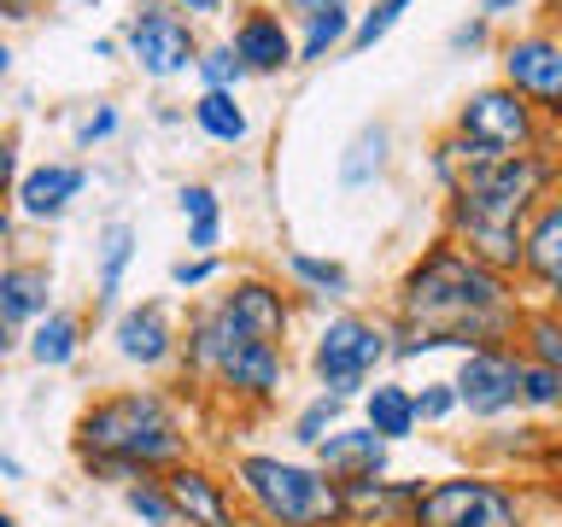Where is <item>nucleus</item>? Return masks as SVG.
I'll use <instances>...</instances> for the list:
<instances>
[{
    "label": "nucleus",
    "mask_w": 562,
    "mask_h": 527,
    "mask_svg": "<svg viewBox=\"0 0 562 527\" xmlns=\"http://www.w3.org/2000/svg\"><path fill=\"white\" fill-rule=\"evenodd\" d=\"M521 281L469 258L457 240H428L393 281V363L428 358V351H481L516 346L521 334Z\"/></svg>",
    "instance_id": "f257e3e1"
},
{
    "label": "nucleus",
    "mask_w": 562,
    "mask_h": 527,
    "mask_svg": "<svg viewBox=\"0 0 562 527\" xmlns=\"http://www.w3.org/2000/svg\"><path fill=\"white\" fill-rule=\"evenodd\" d=\"M562 182V153L533 147L509 158H481L463 165V176L446 188V240H457L469 258L492 264V270L516 276L521 270V223L533 205Z\"/></svg>",
    "instance_id": "f03ea898"
},
{
    "label": "nucleus",
    "mask_w": 562,
    "mask_h": 527,
    "mask_svg": "<svg viewBox=\"0 0 562 527\" xmlns=\"http://www.w3.org/2000/svg\"><path fill=\"white\" fill-rule=\"evenodd\" d=\"M70 446H77L82 474L130 486V481H147V474L188 463L193 434L170 393H158V386H117V393H100L82 404Z\"/></svg>",
    "instance_id": "7ed1b4c3"
},
{
    "label": "nucleus",
    "mask_w": 562,
    "mask_h": 527,
    "mask_svg": "<svg viewBox=\"0 0 562 527\" xmlns=\"http://www.w3.org/2000/svg\"><path fill=\"white\" fill-rule=\"evenodd\" d=\"M223 474L235 486L240 516L258 527H346V486L316 469V457L235 451Z\"/></svg>",
    "instance_id": "20e7f679"
},
{
    "label": "nucleus",
    "mask_w": 562,
    "mask_h": 527,
    "mask_svg": "<svg viewBox=\"0 0 562 527\" xmlns=\"http://www.w3.org/2000/svg\"><path fill=\"white\" fill-rule=\"evenodd\" d=\"M193 381L217 386L228 404H246V411H270L281 399V386H288V346H270V340H252V334H240L228 316L217 311V299H205V305H193L188 328H182V358Z\"/></svg>",
    "instance_id": "39448f33"
},
{
    "label": "nucleus",
    "mask_w": 562,
    "mask_h": 527,
    "mask_svg": "<svg viewBox=\"0 0 562 527\" xmlns=\"http://www.w3.org/2000/svg\"><path fill=\"white\" fill-rule=\"evenodd\" d=\"M446 141H451L457 165H481V158H509V153L551 147V123H544L516 88L481 82V88H469V94L457 100Z\"/></svg>",
    "instance_id": "423d86ee"
},
{
    "label": "nucleus",
    "mask_w": 562,
    "mask_h": 527,
    "mask_svg": "<svg viewBox=\"0 0 562 527\" xmlns=\"http://www.w3.org/2000/svg\"><path fill=\"white\" fill-rule=\"evenodd\" d=\"M381 363H393V323L363 316V311H334L328 323L311 334V351H305L316 393H334L346 404L369 393V381L381 375Z\"/></svg>",
    "instance_id": "0eeeda50"
},
{
    "label": "nucleus",
    "mask_w": 562,
    "mask_h": 527,
    "mask_svg": "<svg viewBox=\"0 0 562 527\" xmlns=\"http://www.w3.org/2000/svg\"><path fill=\"white\" fill-rule=\"evenodd\" d=\"M404 527H527V504L498 474H439L416 486Z\"/></svg>",
    "instance_id": "6e6552de"
},
{
    "label": "nucleus",
    "mask_w": 562,
    "mask_h": 527,
    "mask_svg": "<svg viewBox=\"0 0 562 527\" xmlns=\"http://www.w3.org/2000/svg\"><path fill=\"white\" fill-rule=\"evenodd\" d=\"M117 42H123V59H130L147 82H176V77H188L193 59H200V24L182 12H170V7H158V0H147V7H135L130 18H123V30H117Z\"/></svg>",
    "instance_id": "1a4fd4ad"
},
{
    "label": "nucleus",
    "mask_w": 562,
    "mask_h": 527,
    "mask_svg": "<svg viewBox=\"0 0 562 527\" xmlns=\"http://www.w3.org/2000/svg\"><path fill=\"white\" fill-rule=\"evenodd\" d=\"M498 82L533 105L551 123H562V35L551 24H527L498 42Z\"/></svg>",
    "instance_id": "9d476101"
},
{
    "label": "nucleus",
    "mask_w": 562,
    "mask_h": 527,
    "mask_svg": "<svg viewBox=\"0 0 562 527\" xmlns=\"http://www.w3.org/2000/svg\"><path fill=\"white\" fill-rule=\"evenodd\" d=\"M521 369L527 351L521 346H481L457 358V411H469L474 422H498L509 411H521Z\"/></svg>",
    "instance_id": "9b49d317"
},
{
    "label": "nucleus",
    "mask_w": 562,
    "mask_h": 527,
    "mask_svg": "<svg viewBox=\"0 0 562 527\" xmlns=\"http://www.w3.org/2000/svg\"><path fill=\"white\" fill-rule=\"evenodd\" d=\"M211 299H217V311H223L240 334H252V340H270V346H288V340H293L299 293L281 288V276L240 270L235 281H228V293H211Z\"/></svg>",
    "instance_id": "f8f14e48"
},
{
    "label": "nucleus",
    "mask_w": 562,
    "mask_h": 527,
    "mask_svg": "<svg viewBox=\"0 0 562 527\" xmlns=\"http://www.w3.org/2000/svg\"><path fill=\"white\" fill-rule=\"evenodd\" d=\"M112 351L117 363L130 369H170L176 358H182V323L170 316L165 299H135V305H123L112 316Z\"/></svg>",
    "instance_id": "ddd939ff"
},
{
    "label": "nucleus",
    "mask_w": 562,
    "mask_h": 527,
    "mask_svg": "<svg viewBox=\"0 0 562 527\" xmlns=\"http://www.w3.org/2000/svg\"><path fill=\"white\" fill-rule=\"evenodd\" d=\"M228 47H235V59L246 65V77H288L299 70V42H293V24L281 18V7H235V24H228Z\"/></svg>",
    "instance_id": "4468645a"
},
{
    "label": "nucleus",
    "mask_w": 562,
    "mask_h": 527,
    "mask_svg": "<svg viewBox=\"0 0 562 527\" xmlns=\"http://www.w3.org/2000/svg\"><path fill=\"white\" fill-rule=\"evenodd\" d=\"M176 504V527H240V504H235V486H228L223 469L200 463V457H188V463H176L158 474Z\"/></svg>",
    "instance_id": "2eb2a0df"
},
{
    "label": "nucleus",
    "mask_w": 562,
    "mask_h": 527,
    "mask_svg": "<svg viewBox=\"0 0 562 527\" xmlns=\"http://www.w3.org/2000/svg\"><path fill=\"white\" fill-rule=\"evenodd\" d=\"M82 188H88L82 158H42V165H30L24 176H18L12 205H18L24 223H59L65 211L82 200Z\"/></svg>",
    "instance_id": "dca6fc26"
},
{
    "label": "nucleus",
    "mask_w": 562,
    "mask_h": 527,
    "mask_svg": "<svg viewBox=\"0 0 562 527\" xmlns=\"http://www.w3.org/2000/svg\"><path fill=\"white\" fill-rule=\"evenodd\" d=\"M521 288L533 293H551L562 288V182L533 205V217L521 223V270H516Z\"/></svg>",
    "instance_id": "f3484780"
},
{
    "label": "nucleus",
    "mask_w": 562,
    "mask_h": 527,
    "mask_svg": "<svg viewBox=\"0 0 562 527\" xmlns=\"http://www.w3.org/2000/svg\"><path fill=\"white\" fill-rule=\"evenodd\" d=\"M311 457H316V469H328L340 486H351V481H375V474L393 469V446H386V439L369 428V422H340V428H334Z\"/></svg>",
    "instance_id": "a211bd4d"
},
{
    "label": "nucleus",
    "mask_w": 562,
    "mask_h": 527,
    "mask_svg": "<svg viewBox=\"0 0 562 527\" xmlns=\"http://www.w3.org/2000/svg\"><path fill=\"white\" fill-rule=\"evenodd\" d=\"M386 165H393V123L363 117L358 130L346 135L340 158H334V182H340V193H363L386 176Z\"/></svg>",
    "instance_id": "6ab92c4d"
},
{
    "label": "nucleus",
    "mask_w": 562,
    "mask_h": 527,
    "mask_svg": "<svg viewBox=\"0 0 562 527\" xmlns=\"http://www.w3.org/2000/svg\"><path fill=\"white\" fill-rule=\"evenodd\" d=\"M53 311V270L42 258H12L0 264V316L12 328H30Z\"/></svg>",
    "instance_id": "aec40b11"
},
{
    "label": "nucleus",
    "mask_w": 562,
    "mask_h": 527,
    "mask_svg": "<svg viewBox=\"0 0 562 527\" xmlns=\"http://www.w3.org/2000/svg\"><path fill=\"white\" fill-rule=\"evenodd\" d=\"M416 486L422 481H351L346 486V527H404L411 522V504H416Z\"/></svg>",
    "instance_id": "412c9836"
},
{
    "label": "nucleus",
    "mask_w": 562,
    "mask_h": 527,
    "mask_svg": "<svg viewBox=\"0 0 562 527\" xmlns=\"http://www.w3.org/2000/svg\"><path fill=\"white\" fill-rule=\"evenodd\" d=\"M82 346H88V323L82 311H65V305H53L42 323L24 328V351L35 369H70L82 358Z\"/></svg>",
    "instance_id": "4be33fe9"
},
{
    "label": "nucleus",
    "mask_w": 562,
    "mask_h": 527,
    "mask_svg": "<svg viewBox=\"0 0 562 527\" xmlns=\"http://www.w3.org/2000/svg\"><path fill=\"white\" fill-rule=\"evenodd\" d=\"M188 123L211 141V147H240V141L252 135V112H246L240 94H228V88H200V94L188 100Z\"/></svg>",
    "instance_id": "5701e85b"
},
{
    "label": "nucleus",
    "mask_w": 562,
    "mask_h": 527,
    "mask_svg": "<svg viewBox=\"0 0 562 527\" xmlns=\"http://www.w3.org/2000/svg\"><path fill=\"white\" fill-rule=\"evenodd\" d=\"M135 246H140L135 223L112 217V223L100 228V240H94V305H100V311L117 305L123 276H130V264H135Z\"/></svg>",
    "instance_id": "b1692460"
},
{
    "label": "nucleus",
    "mask_w": 562,
    "mask_h": 527,
    "mask_svg": "<svg viewBox=\"0 0 562 527\" xmlns=\"http://www.w3.org/2000/svg\"><path fill=\"white\" fill-rule=\"evenodd\" d=\"M176 211L188 223V253L211 258L223 246V228H228V211H223V193L211 182H182L176 188Z\"/></svg>",
    "instance_id": "393cba45"
},
{
    "label": "nucleus",
    "mask_w": 562,
    "mask_h": 527,
    "mask_svg": "<svg viewBox=\"0 0 562 527\" xmlns=\"http://www.w3.org/2000/svg\"><path fill=\"white\" fill-rule=\"evenodd\" d=\"M358 404H363V422L386 439V446H398V439H411L422 428V422H416V399H411V386H404V381L375 375Z\"/></svg>",
    "instance_id": "a878e982"
},
{
    "label": "nucleus",
    "mask_w": 562,
    "mask_h": 527,
    "mask_svg": "<svg viewBox=\"0 0 562 527\" xmlns=\"http://www.w3.org/2000/svg\"><path fill=\"white\" fill-rule=\"evenodd\" d=\"M281 276L299 299H346L351 293V270L340 258H323V253H305V246H288L281 253Z\"/></svg>",
    "instance_id": "bb28decb"
},
{
    "label": "nucleus",
    "mask_w": 562,
    "mask_h": 527,
    "mask_svg": "<svg viewBox=\"0 0 562 527\" xmlns=\"http://www.w3.org/2000/svg\"><path fill=\"white\" fill-rule=\"evenodd\" d=\"M351 18H358V7H351V0H340V7H323V12H311V18H299V24H293L299 65H328L334 53H346V42H351Z\"/></svg>",
    "instance_id": "cd10ccee"
},
{
    "label": "nucleus",
    "mask_w": 562,
    "mask_h": 527,
    "mask_svg": "<svg viewBox=\"0 0 562 527\" xmlns=\"http://www.w3.org/2000/svg\"><path fill=\"white\" fill-rule=\"evenodd\" d=\"M346 422V399H334V393H316V399H305L293 411V422H288V434H293V446H305V451H316L323 439L334 434Z\"/></svg>",
    "instance_id": "c85d7f7f"
},
{
    "label": "nucleus",
    "mask_w": 562,
    "mask_h": 527,
    "mask_svg": "<svg viewBox=\"0 0 562 527\" xmlns=\"http://www.w3.org/2000/svg\"><path fill=\"white\" fill-rule=\"evenodd\" d=\"M516 346L527 351V358L551 363L557 375H562V316H557V311H544V305H527V316H521V334H516Z\"/></svg>",
    "instance_id": "c756f323"
},
{
    "label": "nucleus",
    "mask_w": 562,
    "mask_h": 527,
    "mask_svg": "<svg viewBox=\"0 0 562 527\" xmlns=\"http://www.w3.org/2000/svg\"><path fill=\"white\" fill-rule=\"evenodd\" d=\"M416 0H369V7L351 18V42H346V53H369V47H381L386 35L398 30V18L411 12Z\"/></svg>",
    "instance_id": "7c9ffc66"
},
{
    "label": "nucleus",
    "mask_w": 562,
    "mask_h": 527,
    "mask_svg": "<svg viewBox=\"0 0 562 527\" xmlns=\"http://www.w3.org/2000/svg\"><path fill=\"white\" fill-rule=\"evenodd\" d=\"M193 77H200V88H228V94H240V82H252V77H246V65L235 59V47H228V35H223V42H205V47H200Z\"/></svg>",
    "instance_id": "2f4dec72"
},
{
    "label": "nucleus",
    "mask_w": 562,
    "mask_h": 527,
    "mask_svg": "<svg viewBox=\"0 0 562 527\" xmlns=\"http://www.w3.org/2000/svg\"><path fill=\"white\" fill-rule=\"evenodd\" d=\"M123 509L140 522V527H176V504L158 474H147V481H130L123 486Z\"/></svg>",
    "instance_id": "473e14b6"
},
{
    "label": "nucleus",
    "mask_w": 562,
    "mask_h": 527,
    "mask_svg": "<svg viewBox=\"0 0 562 527\" xmlns=\"http://www.w3.org/2000/svg\"><path fill=\"white\" fill-rule=\"evenodd\" d=\"M521 411H533V416H557L562 411V375L551 363L527 358V369H521Z\"/></svg>",
    "instance_id": "72a5a7b5"
},
{
    "label": "nucleus",
    "mask_w": 562,
    "mask_h": 527,
    "mask_svg": "<svg viewBox=\"0 0 562 527\" xmlns=\"http://www.w3.org/2000/svg\"><path fill=\"white\" fill-rule=\"evenodd\" d=\"M117 130H123V112H117L112 100H94L77 123H70V141H77V153H94V147H105Z\"/></svg>",
    "instance_id": "f704fd0d"
},
{
    "label": "nucleus",
    "mask_w": 562,
    "mask_h": 527,
    "mask_svg": "<svg viewBox=\"0 0 562 527\" xmlns=\"http://www.w3.org/2000/svg\"><path fill=\"white\" fill-rule=\"evenodd\" d=\"M211 281H223V258L217 253H211V258L188 253V258L170 264V288H182V293H200V288H211Z\"/></svg>",
    "instance_id": "c9c22d12"
},
{
    "label": "nucleus",
    "mask_w": 562,
    "mask_h": 527,
    "mask_svg": "<svg viewBox=\"0 0 562 527\" xmlns=\"http://www.w3.org/2000/svg\"><path fill=\"white\" fill-rule=\"evenodd\" d=\"M411 399H416V422H451L457 416V386L451 381H422V386H411Z\"/></svg>",
    "instance_id": "e433bc0d"
},
{
    "label": "nucleus",
    "mask_w": 562,
    "mask_h": 527,
    "mask_svg": "<svg viewBox=\"0 0 562 527\" xmlns=\"http://www.w3.org/2000/svg\"><path fill=\"white\" fill-rule=\"evenodd\" d=\"M446 47H451V53H481V47H492V24L474 12V18H463V24L446 35Z\"/></svg>",
    "instance_id": "4c0bfd02"
},
{
    "label": "nucleus",
    "mask_w": 562,
    "mask_h": 527,
    "mask_svg": "<svg viewBox=\"0 0 562 527\" xmlns=\"http://www.w3.org/2000/svg\"><path fill=\"white\" fill-rule=\"evenodd\" d=\"M18 141L12 135H0V200H12V188H18Z\"/></svg>",
    "instance_id": "58836bf2"
},
{
    "label": "nucleus",
    "mask_w": 562,
    "mask_h": 527,
    "mask_svg": "<svg viewBox=\"0 0 562 527\" xmlns=\"http://www.w3.org/2000/svg\"><path fill=\"white\" fill-rule=\"evenodd\" d=\"M527 7H539V0H481V7H474V12H481V18H486V24H492V30H498V24H504V18H516V12H527Z\"/></svg>",
    "instance_id": "ea45409f"
},
{
    "label": "nucleus",
    "mask_w": 562,
    "mask_h": 527,
    "mask_svg": "<svg viewBox=\"0 0 562 527\" xmlns=\"http://www.w3.org/2000/svg\"><path fill=\"white\" fill-rule=\"evenodd\" d=\"M323 7H340V0H281V18L299 24V18H311V12H323Z\"/></svg>",
    "instance_id": "a19ab883"
},
{
    "label": "nucleus",
    "mask_w": 562,
    "mask_h": 527,
    "mask_svg": "<svg viewBox=\"0 0 562 527\" xmlns=\"http://www.w3.org/2000/svg\"><path fill=\"white\" fill-rule=\"evenodd\" d=\"M18 340H24V328H12L7 316H0V363H7L12 351H18Z\"/></svg>",
    "instance_id": "79ce46f5"
},
{
    "label": "nucleus",
    "mask_w": 562,
    "mask_h": 527,
    "mask_svg": "<svg viewBox=\"0 0 562 527\" xmlns=\"http://www.w3.org/2000/svg\"><path fill=\"white\" fill-rule=\"evenodd\" d=\"M30 12H35V0H0V18H7V24H24Z\"/></svg>",
    "instance_id": "37998d69"
},
{
    "label": "nucleus",
    "mask_w": 562,
    "mask_h": 527,
    "mask_svg": "<svg viewBox=\"0 0 562 527\" xmlns=\"http://www.w3.org/2000/svg\"><path fill=\"white\" fill-rule=\"evenodd\" d=\"M539 12H544V24L562 35V0H539Z\"/></svg>",
    "instance_id": "c03bdc74"
},
{
    "label": "nucleus",
    "mask_w": 562,
    "mask_h": 527,
    "mask_svg": "<svg viewBox=\"0 0 562 527\" xmlns=\"http://www.w3.org/2000/svg\"><path fill=\"white\" fill-rule=\"evenodd\" d=\"M112 53H123V42H117V35H100V42H94V59H112Z\"/></svg>",
    "instance_id": "a18cd8bd"
},
{
    "label": "nucleus",
    "mask_w": 562,
    "mask_h": 527,
    "mask_svg": "<svg viewBox=\"0 0 562 527\" xmlns=\"http://www.w3.org/2000/svg\"><path fill=\"white\" fill-rule=\"evenodd\" d=\"M544 311H557V316H562V288H551V293H544Z\"/></svg>",
    "instance_id": "49530a36"
},
{
    "label": "nucleus",
    "mask_w": 562,
    "mask_h": 527,
    "mask_svg": "<svg viewBox=\"0 0 562 527\" xmlns=\"http://www.w3.org/2000/svg\"><path fill=\"white\" fill-rule=\"evenodd\" d=\"M7 70H12V47L0 42V77H7Z\"/></svg>",
    "instance_id": "de8ad7c7"
},
{
    "label": "nucleus",
    "mask_w": 562,
    "mask_h": 527,
    "mask_svg": "<svg viewBox=\"0 0 562 527\" xmlns=\"http://www.w3.org/2000/svg\"><path fill=\"white\" fill-rule=\"evenodd\" d=\"M0 527H18V522H12V509H0Z\"/></svg>",
    "instance_id": "09e8293b"
},
{
    "label": "nucleus",
    "mask_w": 562,
    "mask_h": 527,
    "mask_svg": "<svg viewBox=\"0 0 562 527\" xmlns=\"http://www.w3.org/2000/svg\"><path fill=\"white\" fill-rule=\"evenodd\" d=\"M158 7H170V12H176V0H158Z\"/></svg>",
    "instance_id": "8fccbe9b"
},
{
    "label": "nucleus",
    "mask_w": 562,
    "mask_h": 527,
    "mask_svg": "<svg viewBox=\"0 0 562 527\" xmlns=\"http://www.w3.org/2000/svg\"><path fill=\"white\" fill-rule=\"evenodd\" d=\"M557 481H562V469H557Z\"/></svg>",
    "instance_id": "3c124183"
}]
</instances>
